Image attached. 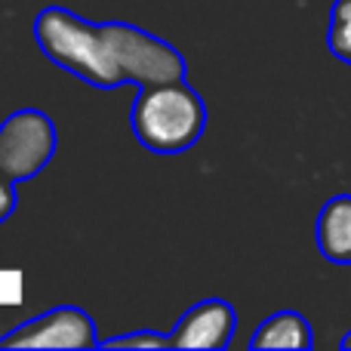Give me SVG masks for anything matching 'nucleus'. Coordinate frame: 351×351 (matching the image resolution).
I'll list each match as a JSON object with an SVG mask.
<instances>
[{
  "mask_svg": "<svg viewBox=\"0 0 351 351\" xmlns=\"http://www.w3.org/2000/svg\"><path fill=\"white\" fill-rule=\"evenodd\" d=\"M34 40L53 65L96 90L173 84L188 74L173 43L130 22H86L65 6L37 12Z\"/></svg>",
  "mask_w": 351,
  "mask_h": 351,
  "instance_id": "obj_1",
  "label": "nucleus"
},
{
  "mask_svg": "<svg viewBox=\"0 0 351 351\" xmlns=\"http://www.w3.org/2000/svg\"><path fill=\"white\" fill-rule=\"evenodd\" d=\"M133 136L154 154H182L206 130V105L185 80L139 86L130 111Z\"/></svg>",
  "mask_w": 351,
  "mask_h": 351,
  "instance_id": "obj_2",
  "label": "nucleus"
},
{
  "mask_svg": "<svg viewBox=\"0 0 351 351\" xmlns=\"http://www.w3.org/2000/svg\"><path fill=\"white\" fill-rule=\"evenodd\" d=\"M56 145L53 117L37 108H19L0 123V170L16 182H28L53 160Z\"/></svg>",
  "mask_w": 351,
  "mask_h": 351,
  "instance_id": "obj_3",
  "label": "nucleus"
},
{
  "mask_svg": "<svg viewBox=\"0 0 351 351\" xmlns=\"http://www.w3.org/2000/svg\"><path fill=\"white\" fill-rule=\"evenodd\" d=\"M96 321L84 308L62 305L25 321L0 339V348H96Z\"/></svg>",
  "mask_w": 351,
  "mask_h": 351,
  "instance_id": "obj_4",
  "label": "nucleus"
},
{
  "mask_svg": "<svg viewBox=\"0 0 351 351\" xmlns=\"http://www.w3.org/2000/svg\"><path fill=\"white\" fill-rule=\"evenodd\" d=\"M237 327V315L225 299H204L191 305L176 321L170 333V348H200V351H222L228 348Z\"/></svg>",
  "mask_w": 351,
  "mask_h": 351,
  "instance_id": "obj_5",
  "label": "nucleus"
},
{
  "mask_svg": "<svg viewBox=\"0 0 351 351\" xmlns=\"http://www.w3.org/2000/svg\"><path fill=\"white\" fill-rule=\"evenodd\" d=\"M315 237L327 262L351 265V194H336L321 206Z\"/></svg>",
  "mask_w": 351,
  "mask_h": 351,
  "instance_id": "obj_6",
  "label": "nucleus"
},
{
  "mask_svg": "<svg viewBox=\"0 0 351 351\" xmlns=\"http://www.w3.org/2000/svg\"><path fill=\"white\" fill-rule=\"evenodd\" d=\"M315 346V333H311V324L305 315L299 311H278V315L265 317V321L256 327L250 348L262 351V348H311Z\"/></svg>",
  "mask_w": 351,
  "mask_h": 351,
  "instance_id": "obj_7",
  "label": "nucleus"
},
{
  "mask_svg": "<svg viewBox=\"0 0 351 351\" xmlns=\"http://www.w3.org/2000/svg\"><path fill=\"white\" fill-rule=\"evenodd\" d=\"M327 43H330V53H333L336 59L351 65V0H333Z\"/></svg>",
  "mask_w": 351,
  "mask_h": 351,
  "instance_id": "obj_8",
  "label": "nucleus"
},
{
  "mask_svg": "<svg viewBox=\"0 0 351 351\" xmlns=\"http://www.w3.org/2000/svg\"><path fill=\"white\" fill-rule=\"evenodd\" d=\"M99 348H170V336L158 333V330H139V333L99 339Z\"/></svg>",
  "mask_w": 351,
  "mask_h": 351,
  "instance_id": "obj_9",
  "label": "nucleus"
},
{
  "mask_svg": "<svg viewBox=\"0 0 351 351\" xmlns=\"http://www.w3.org/2000/svg\"><path fill=\"white\" fill-rule=\"evenodd\" d=\"M16 185L19 182L12 179L10 173L0 170V225L12 216V210H16Z\"/></svg>",
  "mask_w": 351,
  "mask_h": 351,
  "instance_id": "obj_10",
  "label": "nucleus"
},
{
  "mask_svg": "<svg viewBox=\"0 0 351 351\" xmlns=\"http://www.w3.org/2000/svg\"><path fill=\"white\" fill-rule=\"evenodd\" d=\"M342 348H351V330H348L346 336H342Z\"/></svg>",
  "mask_w": 351,
  "mask_h": 351,
  "instance_id": "obj_11",
  "label": "nucleus"
}]
</instances>
